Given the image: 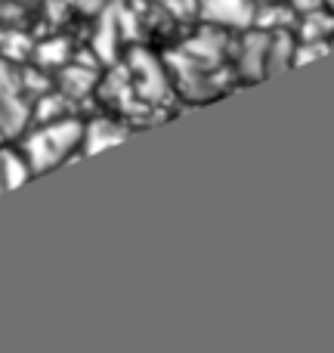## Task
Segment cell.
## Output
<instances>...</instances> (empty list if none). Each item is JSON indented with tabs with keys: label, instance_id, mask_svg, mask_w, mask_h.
Segmentation results:
<instances>
[{
	"label": "cell",
	"instance_id": "1",
	"mask_svg": "<svg viewBox=\"0 0 334 353\" xmlns=\"http://www.w3.org/2000/svg\"><path fill=\"white\" fill-rule=\"evenodd\" d=\"M84 137V124L78 118H59V121H47L41 130L25 140V155H28V168L31 171H47V168L65 161V155Z\"/></svg>",
	"mask_w": 334,
	"mask_h": 353
},
{
	"label": "cell",
	"instance_id": "2",
	"mask_svg": "<svg viewBox=\"0 0 334 353\" xmlns=\"http://www.w3.org/2000/svg\"><path fill=\"white\" fill-rule=\"evenodd\" d=\"M28 121V105L22 99V81L10 62L0 59V134H19Z\"/></svg>",
	"mask_w": 334,
	"mask_h": 353
},
{
	"label": "cell",
	"instance_id": "3",
	"mask_svg": "<svg viewBox=\"0 0 334 353\" xmlns=\"http://www.w3.org/2000/svg\"><path fill=\"white\" fill-rule=\"evenodd\" d=\"M130 74H134V87L143 99L161 103V99L167 97V74L149 53H134V59H130Z\"/></svg>",
	"mask_w": 334,
	"mask_h": 353
},
{
	"label": "cell",
	"instance_id": "4",
	"mask_svg": "<svg viewBox=\"0 0 334 353\" xmlns=\"http://www.w3.org/2000/svg\"><path fill=\"white\" fill-rule=\"evenodd\" d=\"M195 10L205 22L211 25H232V28H242V25L254 22V6L251 0H195Z\"/></svg>",
	"mask_w": 334,
	"mask_h": 353
},
{
	"label": "cell",
	"instance_id": "5",
	"mask_svg": "<svg viewBox=\"0 0 334 353\" xmlns=\"http://www.w3.org/2000/svg\"><path fill=\"white\" fill-rule=\"evenodd\" d=\"M124 137H127V128L109 121V118H96V121H90L84 128V137H81V143H84V152L93 155V152H99V149L118 146Z\"/></svg>",
	"mask_w": 334,
	"mask_h": 353
},
{
	"label": "cell",
	"instance_id": "6",
	"mask_svg": "<svg viewBox=\"0 0 334 353\" xmlns=\"http://www.w3.org/2000/svg\"><path fill=\"white\" fill-rule=\"evenodd\" d=\"M267 47L269 37L267 34H248L242 41V74L244 78H263L267 74Z\"/></svg>",
	"mask_w": 334,
	"mask_h": 353
},
{
	"label": "cell",
	"instance_id": "7",
	"mask_svg": "<svg viewBox=\"0 0 334 353\" xmlns=\"http://www.w3.org/2000/svg\"><path fill=\"white\" fill-rule=\"evenodd\" d=\"M96 84V72L90 65H68L62 68L59 74V90L65 93L68 99H78V97H87Z\"/></svg>",
	"mask_w": 334,
	"mask_h": 353
},
{
	"label": "cell",
	"instance_id": "8",
	"mask_svg": "<svg viewBox=\"0 0 334 353\" xmlns=\"http://www.w3.org/2000/svg\"><path fill=\"white\" fill-rule=\"evenodd\" d=\"M115 47H118V19H115V12L109 10L103 16V22H99L96 37H93V50H96L99 59H112Z\"/></svg>",
	"mask_w": 334,
	"mask_h": 353
},
{
	"label": "cell",
	"instance_id": "9",
	"mask_svg": "<svg viewBox=\"0 0 334 353\" xmlns=\"http://www.w3.org/2000/svg\"><path fill=\"white\" fill-rule=\"evenodd\" d=\"M288 56H294L291 37H288L285 31H279L275 37H269V47H267V74L282 72V68L291 65V59H288Z\"/></svg>",
	"mask_w": 334,
	"mask_h": 353
},
{
	"label": "cell",
	"instance_id": "10",
	"mask_svg": "<svg viewBox=\"0 0 334 353\" xmlns=\"http://www.w3.org/2000/svg\"><path fill=\"white\" fill-rule=\"evenodd\" d=\"M68 115V97L65 93H41V99H37V109H34V118L37 121H59V118Z\"/></svg>",
	"mask_w": 334,
	"mask_h": 353
},
{
	"label": "cell",
	"instance_id": "11",
	"mask_svg": "<svg viewBox=\"0 0 334 353\" xmlns=\"http://www.w3.org/2000/svg\"><path fill=\"white\" fill-rule=\"evenodd\" d=\"M0 174H3L6 189L19 186V183H25L31 174L28 159H22V155H16V152H0Z\"/></svg>",
	"mask_w": 334,
	"mask_h": 353
},
{
	"label": "cell",
	"instance_id": "12",
	"mask_svg": "<svg viewBox=\"0 0 334 353\" xmlns=\"http://www.w3.org/2000/svg\"><path fill=\"white\" fill-rule=\"evenodd\" d=\"M328 34H334V19L325 16L322 6L319 10H310L304 19V34H300V41H325Z\"/></svg>",
	"mask_w": 334,
	"mask_h": 353
},
{
	"label": "cell",
	"instance_id": "13",
	"mask_svg": "<svg viewBox=\"0 0 334 353\" xmlns=\"http://www.w3.org/2000/svg\"><path fill=\"white\" fill-rule=\"evenodd\" d=\"M65 59H68V43L62 41V37L37 47V62H41V68H59Z\"/></svg>",
	"mask_w": 334,
	"mask_h": 353
},
{
	"label": "cell",
	"instance_id": "14",
	"mask_svg": "<svg viewBox=\"0 0 334 353\" xmlns=\"http://www.w3.org/2000/svg\"><path fill=\"white\" fill-rule=\"evenodd\" d=\"M254 19L263 25V28H273V25H279V31H285V25L291 22V12L282 10V6H263L260 12H254Z\"/></svg>",
	"mask_w": 334,
	"mask_h": 353
},
{
	"label": "cell",
	"instance_id": "15",
	"mask_svg": "<svg viewBox=\"0 0 334 353\" xmlns=\"http://www.w3.org/2000/svg\"><path fill=\"white\" fill-rule=\"evenodd\" d=\"M331 50V43H325V41H304L300 47H294V65H300V62H310V59H316V56H322V53H328Z\"/></svg>",
	"mask_w": 334,
	"mask_h": 353
},
{
	"label": "cell",
	"instance_id": "16",
	"mask_svg": "<svg viewBox=\"0 0 334 353\" xmlns=\"http://www.w3.org/2000/svg\"><path fill=\"white\" fill-rule=\"evenodd\" d=\"M19 81H22V87H31V90H37V93H47V90H50V84H47V81H43L37 72L19 74Z\"/></svg>",
	"mask_w": 334,
	"mask_h": 353
},
{
	"label": "cell",
	"instance_id": "17",
	"mask_svg": "<svg viewBox=\"0 0 334 353\" xmlns=\"http://www.w3.org/2000/svg\"><path fill=\"white\" fill-rule=\"evenodd\" d=\"M291 3H294V10L310 12V10H319V6H322L325 0H291Z\"/></svg>",
	"mask_w": 334,
	"mask_h": 353
},
{
	"label": "cell",
	"instance_id": "18",
	"mask_svg": "<svg viewBox=\"0 0 334 353\" xmlns=\"http://www.w3.org/2000/svg\"><path fill=\"white\" fill-rule=\"evenodd\" d=\"M105 3H109V0H78V6L84 12H96V10H103Z\"/></svg>",
	"mask_w": 334,
	"mask_h": 353
},
{
	"label": "cell",
	"instance_id": "19",
	"mask_svg": "<svg viewBox=\"0 0 334 353\" xmlns=\"http://www.w3.org/2000/svg\"><path fill=\"white\" fill-rule=\"evenodd\" d=\"M3 189H6V186H3V174H0V192H3Z\"/></svg>",
	"mask_w": 334,
	"mask_h": 353
}]
</instances>
